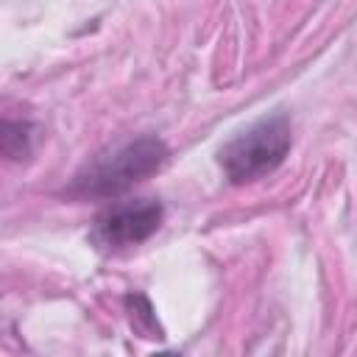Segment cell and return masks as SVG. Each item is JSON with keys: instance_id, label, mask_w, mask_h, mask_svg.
I'll return each mask as SVG.
<instances>
[{"instance_id": "cell-1", "label": "cell", "mask_w": 357, "mask_h": 357, "mask_svg": "<svg viewBox=\"0 0 357 357\" xmlns=\"http://www.w3.org/2000/svg\"><path fill=\"white\" fill-rule=\"evenodd\" d=\"M290 120L284 114H271L229 139L220 148L218 162L231 184H251L282 165L290 151Z\"/></svg>"}, {"instance_id": "cell-2", "label": "cell", "mask_w": 357, "mask_h": 357, "mask_svg": "<svg viewBox=\"0 0 357 357\" xmlns=\"http://www.w3.org/2000/svg\"><path fill=\"white\" fill-rule=\"evenodd\" d=\"M167 159V145L156 137H139L126 142L109 156H98L75 176V192L81 195H117L148 178Z\"/></svg>"}, {"instance_id": "cell-3", "label": "cell", "mask_w": 357, "mask_h": 357, "mask_svg": "<svg viewBox=\"0 0 357 357\" xmlns=\"http://www.w3.org/2000/svg\"><path fill=\"white\" fill-rule=\"evenodd\" d=\"M162 218H165L162 204L151 198L114 204L95 218L92 243L103 251H123L139 245L162 226Z\"/></svg>"}]
</instances>
